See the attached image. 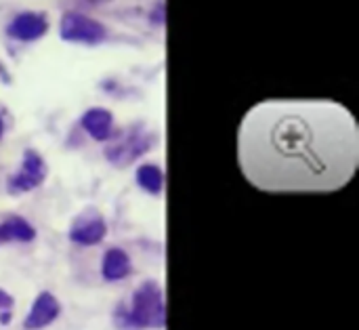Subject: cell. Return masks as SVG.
<instances>
[{"label": "cell", "instance_id": "6da1fadb", "mask_svg": "<svg viewBox=\"0 0 359 330\" xmlns=\"http://www.w3.org/2000/svg\"><path fill=\"white\" fill-rule=\"evenodd\" d=\"M238 162L263 192H337L359 162L353 114L328 99H267L238 128Z\"/></svg>", "mask_w": 359, "mask_h": 330}, {"label": "cell", "instance_id": "7a4b0ae2", "mask_svg": "<svg viewBox=\"0 0 359 330\" xmlns=\"http://www.w3.org/2000/svg\"><path fill=\"white\" fill-rule=\"evenodd\" d=\"M124 318L128 329H164L166 310L158 282H145L135 291L130 310Z\"/></svg>", "mask_w": 359, "mask_h": 330}, {"label": "cell", "instance_id": "3957f363", "mask_svg": "<svg viewBox=\"0 0 359 330\" xmlns=\"http://www.w3.org/2000/svg\"><path fill=\"white\" fill-rule=\"evenodd\" d=\"M59 34L65 42L101 44L107 38V27L80 11H65L59 23Z\"/></svg>", "mask_w": 359, "mask_h": 330}, {"label": "cell", "instance_id": "277c9868", "mask_svg": "<svg viewBox=\"0 0 359 330\" xmlns=\"http://www.w3.org/2000/svg\"><path fill=\"white\" fill-rule=\"evenodd\" d=\"M46 32H48V19L44 13H36V11L17 13L6 25V34L17 42H34L42 38Z\"/></svg>", "mask_w": 359, "mask_h": 330}, {"label": "cell", "instance_id": "5b68a950", "mask_svg": "<svg viewBox=\"0 0 359 330\" xmlns=\"http://www.w3.org/2000/svg\"><path fill=\"white\" fill-rule=\"evenodd\" d=\"M44 177H46V162H44V158L38 156L34 150H27L25 156H23L21 171L11 177L8 187L13 192H32L34 187L42 185Z\"/></svg>", "mask_w": 359, "mask_h": 330}, {"label": "cell", "instance_id": "8992f818", "mask_svg": "<svg viewBox=\"0 0 359 330\" xmlns=\"http://www.w3.org/2000/svg\"><path fill=\"white\" fill-rule=\"evenodd\" d=\"M105 234H107V225L99 213L80 215L69 230L72 242L80 246H97L105 238Z\"/></svg>", "mask_w": 359, "mask_h": 330}, {"label": "cell", "instance_id": "52a82bcc", "mask_svg": "<svg viewBox=\"0 0 359 330\" xmlns=\"http://www.w3.org/2000/svg\"><path fill=\"white\" fill-rule=\"evenodd\" d=\"M61 312V305L57 301V297H53L50 293H40L34 301V305L27 312V318L23 322L25 330H40L46 329L48 324H53L57 320Z\"/></svg>", "mask_w": 359, "mask_h": 330}, {"label": "cell", "instance_id": "ba28073f", "mask_svg": "<svg viewBox=\"0 0 359 330\" xmlns=\"http://www.w3.org/2000/svg\"><path fill=\"white\" fill-rule=\"evenodd\" d=\"M82 128L97 141H107L114 135V116L105 107H90L80 120Z\"/></svg>", "mask_w": 359, "mask_h": 330}, {"label": "cell", "instance_id": "9c48e42d", "mask_svg": "<svg viewBox=\"0 0 359 330\" xmlns=\"http://www.w3.org/2000/svg\"><path fill=\"white\" fill-rule=\"evenodd\" d=\"M103 278L107 282H118V280H124L130 276L133 272V263H130V257L122 251V249H109L105 255H103Z\"/></svg>", "mask_w": 359, "mask_h": 330}, {"label": "cell", "instance_id": "30bf717a", "mask_svg": "<svg viewBox=\"0 0 359 330\" xmlns=\"http://www.w3.org/2000/svg\"><path fill=\"white\" fill-rule=\"evenodd\" d=\"M147 147H149V141L141 139V135H133L130 139L116 143V145L107 152V158H109L114 164H128V162H133L139 154H143Z\"/></svg>", "mask_w": 359, "mask_h": 330}, {"label": "cell", "instance_id": "8fae6325", "mask_svg": "<svg viewBox=\"0 0 359 330\" xmlns=\"http://www.w3.org/2000/svg\"><path fill=\"white\" fill-rule=\"evenodd\" d=\"M137 183L149 194H160L164 187V173L158 164H141L137 169Z\"/></svg>", "mask_w": 359, "mask_h": 330}, {"label": "cell", "instance_id": "7c38bea8", "mask_svg": "<svg viewBox=\"0 0 359 330\" xmlns=\"http://www.w3.org/2000/svg\"><path fill=\"white\" fill-rule=\"evenodd\" d=\"M6 238L8 240H19V242H32L36 238V230L21 217H8L4 223Z\"/></svg>", "mask_w": 359, "mask_h": 330}, {"label": "cell", "instance_id": "4fadbf2b", "mask_svg": "<svg viewBox=\"0 0 359 330\" xmlns=\"http://www.w3.org/2000/svg\"><path fill=\"white\" fill-rule=\"evenodd\" d=\"M13 308V297L0 289V310H11Z\"/></svg>", "mask_w": 359, "mask_h": 330}, {"label": "cell", "instance_id": "5bb4252c", "mask_svg": "<svg viewBox=\"0 0 359 330\" xmlns=\"http://www.w3.org/2000/svg\"><path fill=\"white\" fill-rule=\"evenodd\" d=\"M8 322H11V312H6V314L0 316V324H8Z\"/></svg>", "mask_w": 359, "mask_h": 330}, {"label": "cell", "instance_id": "9a60e30c", "mask_svg": "<svg viewBox=\"0 0 359 330\" xmlns=\"http://www.w3.org/2000/svg\"><path fill=\"white\" fill-rule=\"evenodd\" d=\"M6 240H8V238H6V230H4V225L0 223V244L6 242Z\"/></svg>", "mask_w": 359, "mask_h": 330}, {"label": "cell", "instance_id": "2e32d148", "mask_svg": "<svg viewBox=\"0 0 359 330\" xmlns=\"http://www.w3.org/2000/svg\"><path fill=\"white\" fill-rule=\"evenodd\" d=\"M2 135H4V122H2V118H0V139H2Z\"/></svg>", "mask_w": 359, "mask_h": 330}, {"label": "cell", "instance_id": "e0dca14e", "mask_svg": "<svg viewBox=\"0 0 359 330\" xmlns=\"http://www.w3.org/2000/svg\"><path fill=\"white\" fill-rule=\"evenodd\" d=\"M88 2H95V4H99V2H109V0H88Z\"/></svg>", "mask_w": 359, "mask_h": 330}]
</instances>
